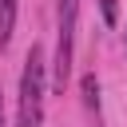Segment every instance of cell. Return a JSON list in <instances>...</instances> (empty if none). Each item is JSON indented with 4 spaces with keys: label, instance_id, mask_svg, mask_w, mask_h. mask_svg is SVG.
<instances>
[{
    "label": "cell",
    "instance_id": "6da1fadb",
    "mask_svg": "<svg viewBox=\"0 0 127 127\" xmlns=\"http://www.w3.org/2000/svg\"><path fill=\"white\" fill-rule=\"evenodd\" d=\"M52 87V64L44 44H32L20 71V95H16V127H40L44 123V99Z\"/></svg>",
    "mask_w": 127,
    "mask_h": 127
},
{
    "label": "cell",
    "instance_id": "7a4b0ae2",
    "mask_svg": "<svg viewBox=\"0 0 127 127\" xmlns=\"http://www.w3.org/2000/svg\"><path fill=\"white\" fill-rule=\"evenodd\" d=\"M75 24H79V0H56V56H52V91L64 95L71 83L75 64Z\"/></svg>",
    "mask_w": 127,
    "mask_h": 127
},
{
    "label": "cell",
    "instance_id": "3957f363",
    "mask_svg": "<svg viewBox=\"0 0 127 127\" xmlns=\"http://www.w3.org/2000/svg\"><path fill=\"white\" fill-rule=\"evenodd\" d=\"M12 32H16V0H0V52L12 44Z\"/></svg>",
    "mask_w": 127,
    "mask_h": 127
},
{
    "label": "cell",
    "instance_id": "277c9868",
    "mask_svg": "<svg viewBox=\"0 0 127 127\" xmlns=\"http://www.w3.org/2000/svg\"><path fill=\"white\" fill-rule=\"evenodd\" d=\"M79 87H83V103H87L91 111H99V79H95V75L87 71V75L79 79Z\"/></svg>",
    "mask_w": 127,
    "mask_h": 127
},
{
    "label": "cell",
    "instance_id": "5b68a950",
    "mask_svg": "<svg viewBox=\"0 0 127 127\" xmlns=\"http://www.w3.org/2000/svg\"><path fill=\"white\" fill-rule=\"evenodd\" d=\"M99 16H103V24H119V0H99Z\"/></svg>",
    "mask_w": 127,
    "mask_h": 127
},
{
    "label": "cell",
    "instance_id": "8992f818",
    "mask_svg": "<svg viewBox=\"0 0 127 127\" xmlns=\"http://www.w3.org/2000/svg\"><path fill=\"white\" fill-rule=\"evenodd\" d=\"M0 127H8V111H4V83H0Z\"/></svg>",
    "mask_w": 127,
    "mask_h": 127
},
{
    "label": "cell",
    "instance_id": "52a82bcc",
    "mask_svg": "<svg viewBox=\"0 0 127 127\" xmlns=\"http://www.w3.org/2000/svg\"><path fill=\"white\" fill-rule=\"evenodd\" d=\"M123 44H127V32H123Z\"/></svg>",
    "mask_w": 127,
    "mask_h": 127
}]
</instances>
